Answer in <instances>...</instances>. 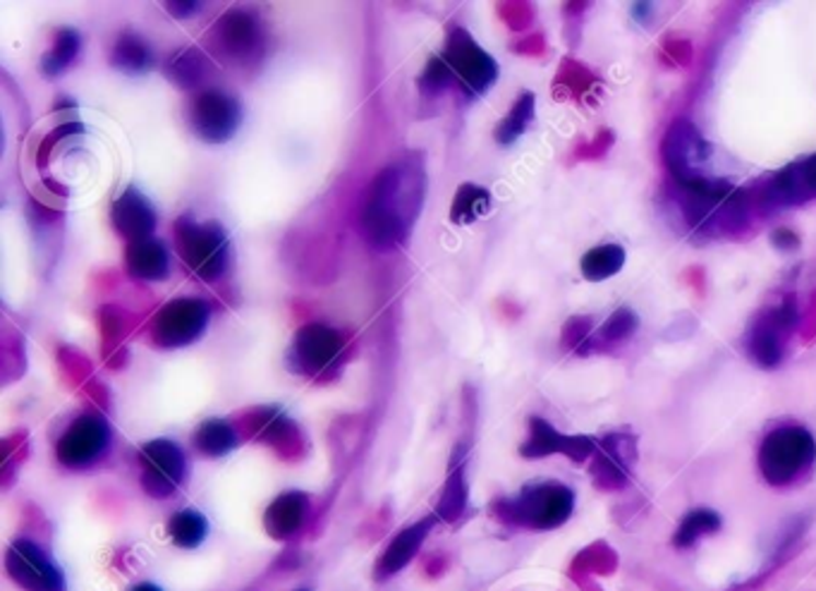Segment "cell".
Listing matches in <instances>:
<instances>
[{"instance_id": "obj_7", "label": "cell", "mask_w": 816, "mask_h": 591, "mask_svg": "<svg viewBox=\"0 0 816 591\" xmlns=\"http://www.w3.org/2000/svg\"><path fill=\"white\" fill-rule=\"evenodd\" d=\"M209 304L197 298H177L163 304L151 321V343L163 350L187 348L197 343L209 324Z\"/></svg>"}, {"instance_id": "obj_25", "label": "cell", "mask_w": 816, "mask_h": 591, "mask_svg": "<svg viewBox=\"0 0 816 591\" xmlns=\"http://www.w3.org/2000/svg\"><path fill=\"white\" fill-rule=\"evenodd\" d=\"M153 58L151 48L141 42V38L133 32H123L118 38H115L113 50H111V66L125 70L129 74H141L153 68Z\"/></svg>"}, {"instance_id": "obj_23", "label": "cell", "mask_w": 816, "mask_h": 591, "mask_svg": "<svg viewBox=\"0 0 816 591\" xmlns=\"http://www.w3.org/2000/svg\"><path fill=\"white\" fill-rule=\"evenodd\" d=\"M238 427L226 419H206L194 431L192 443L206 457H220L238 445Z\"/></svg>"}, {"instance_id": "obj_36", "label": "cell", "mask_w": 816, "mask_h": 591, "mask_svg": "<svg viewBox=\"0 0 816 591\" xmlns=\"http://www.w3.org/2000/svg\"><path fill=\"white\" fill-rule=\"evenodd\" d=\"M82 132H84V125L80 120H68V123H62L60 127H56L54 132H48L44 137L42 144H38V151H36V165H38V169H46L48 159H50V151H54V147L60 144L62 139L77 137V135H82Z\"/></svg>"}, {"instance_id": "obj_21", "label": "cell", "mask_w": 816, "mask_h": 591, "mask_svg": "<svg viewBox=\"0 0 816 591\" xmlns=\"http://www.w3.org/2000/svg\"><path fill=\"white\" fill-rule=\"evenodd\" d=\"M125 268L129 276L139 280H165L168 268H171V254L157 237L129 242L125 250Z\"/></svg>"}, {"instance_id": "obj_35", "label": "cell", "mask_w": 816, "mask_h": 591, "mask_svg": "<svg viewBox=\"0 0 816 591\" xmlns=\"http://www.w3.org/2000/svg\"><path fill=\"white\" fill-rule=\"evenodd\" d=\"M101 321V336H103V352H113V348H118L120 338L125 336V318L118 306H103L99 312Z\"/></svg>"}, {"instance_id": "obj_39", "label": "cell", "mask_w": 816, "mask_h": 591, "mask_svg": "<svg viewBox=\"0 0 816 591\" xmlns=\"http://www.w3.org/2000/svg\"><path fill=\"white\" fill-rule=\"evenodd\" d=\"M498 12L501 18L510 24V30H522L535 18V10L527 3H503Z\"/></svg>"}, {"instance_id": "obj_46", "label": "cell", "mask_w": 816, "mask_h": 591, "mask_svg": "<svg viewBox=\"0 0 816 591\" xmlns=\"http://www.w3.org/2000/svg\"><path fill=\"white\" fill-rule=\"evenodd\" d=\"M300 591H309V589H300Z\"/></svg>"}, {"instance_id": "obj_14", "label": "cell", "mask_w": 816, "mask_h": 591, "mask_svg": "<svg viewBox=\"0 0 816 591\" xmlns=\"http://www.w3.org/2000/svg\"><path fill=\"white\" fill-rule=\"evenodd\" d=\"M795 326V302L793 300H783L779 306L773 310L763 312L752 331L747 333V352L752 357V362L763 367V369H773L781 364V359L785 355V340L790 336V331Z\"/></svg>"}, {"instance_id": "obj_26", "label": "cell", "mask_w": 816, "mask_h": 591, "mask_svg": "<svg viewBox=\"0 0 816 591\" xmlns=\"http://www.w3.org/2000/svg\"><path fill=\"white\" fill-rule=\"evenodd\" d=\"M206 66H209V60L204 58L199 48H183L168 58L165 74L180 89H197L206 77Z\"/></svg>"}, {"instance_id": "obj_13", "label": "cell", "mask_w": 816, "mask_h": 591, "mask_svg": "<svg viewBox=\"0 0 816 591\" xmlns=\"http://www.w3.org/2000/svg\"><path fill=\"white\" fill-rule=\"evenodd\" d=\"M240 431L258 443H266L283 460H300L304 455V439L297 424L285 417L278 407H258L238 417Z\"/></svg>"}, {"instance_id": "obj_16", "label": "cell", "mask_w": 816, "mask_h": 591, "mask_svg": "<svg viewBox=\"0 0 816 591\" xmlns=\"http://www.w3.org/2000/svg\"><path fill=\"white\" fill-rule=\"evenodd\" d=\"M594 441L589 436H563L555 431L549 421L539 417L529 419V439L522 443V457H547L553 453H563L570 460L582 462L594 453Z\"/></svg>"}, {"instance_id": "obj_4", "label": "cell", "mask_w": 816, "mask_h": 591, "mask_svg": "<svg viewBox=\"0 0 816 591\" xmlns=\"http://www.w3.org/2000/svg\"><path fill=\"white\" fill-rule=\"evenodd\" d=\"M173 237L180 259L202 280L211 282L226 274L230 244L218 223H197L185 213L175 221Z\"/></svg>"}, {"instance_id": "obj_10", "label": "cell", "mask_w": 816, "mask_h": 591, "mask_svg": "<svg viewBox=\"0 0 816 591\" xmlns=\"http://www.w3.org/2000/svg\"><path fill=\"white\" fill-rule=\"evenodd\" d=\"M187 120L194 135L209 144H223L238 132L242 111L238 99L220 92V89H206L189 101Z\"/></svg>"}, {"instance_id": "obj_20", "label": "cell", "mask_w": 816, "mask_h": 591, "mask_svg": "<svg viewBox=\"0 0 816 591\" xmlns=\"http://www.w3.org/2000/svg\"><path fill=\"white\" fill-rule=\"evenodd\" d=\"M307 512H309L307 494L302 491L280 494L264 512V526H266L268 536H274L276 542H288L290 536H295L304 526Z\"/></svg>"}, {"instance_id": "obj_18", "label": "cell", "mask_w": 816, "mask_h": 591, "mask_svg": "<svg viewBox=\"0 0 816 591\" xmlns=\"http://www.w3.org/2000/svg\"><path fill=\"white\" fill-rule=\"evenodd\" d=\"M634 439L628 433H613L606 436L601 443V453L594 462L591 474L594 482H597L599 488H620L625 486L630 467L634 462Z\"/></svg>"}, {"instance_id": "obj_22", "label": "cell", "mask_w": 816, "mask_h": 591, "mask_svg": "<svg viewBox=\"0 0 816 591\" xmlns=\"http://www.w3.org/2000/svg\"><path fill=\"white\" fill-rule=\"evenodd\" d=\"M816 195V157L790 165L779 177L773 179L767 199L773 204H795L800 199H809Z\"/></svg>"}, {"instance_id": "obj_11", "label": "cell", "mask_w": 816, "mask_h": 591, "mask_svg": "<svg viewBox=\"0 0 816 591\" xmlns=\"http://www.w3.org/2000/svg\"><path fill=\"white\" fill-rule=\"evenodd\" d=\"M111 443L108 421L96 413L77 417L56 443V457L68 470H87L106 455Z\"/></svg>"}, {"instance_id": "obj_38", "label": "cell", "mask_w": 816, "mask_h": 591, "mask_svg": "<svg viewBox=\"0 0 816 591\" xmlns=\"http://www.w3.org/2000/svg\"><path fill=\"white\" fill-rule=\"evenodd\" d=\"M589 328H591L589 316H573V318H570L567 324L563 326V345H565V348H577V352L582 355V350H585L587 343H589Z\"/></svg>"}, {"instance_id": "obj_3", "label": "cell", "mask_w": 816, "mask_h": 591, "mask_svg": "<svg viewBox=\"0 0 816 591\" xmlns=\"http://www.w3.org/2000/svg\"><path fill=\"white\" fill-rule=\"evenodd\" d=\"M816 462L814 436L802 427L773 429L759 448V470L771 486H793Z\"/></svg>"}, {"instance_id": "obj_1", "label": "cell", "mask_w": 816, "mask_h": 591, "mask_svg": "<svg viewBox=\"0 0 816 591\" xmlns=\"http://www.w3.org/2000/svg\"><path fill=\"white\" fill-rule=\"evenodd\" d=\"M424 161L400 159L383 169L361 209V233L373 247H393L407 240L424 204Z\"/></svg>"}, {"instance_id": "obj_30", "label": "cell", "mask_w": 816, "mask_h": 591, "mask_svg": "<svg viewBox=\"0 0 816 591\" xmlns=\"http://www.w3.org/2000/svg\"><path fill=\"white\" fill-rule=\"evenodd\" d=\"M80 54V34L74 30H60L56 34V42L46 50L42 58V72L46 77H58L72 66V60Z\"/></svg>"}, {"instance_id": "obj_41", "label": "cell", "mask_w": 816, "mask_h": 591, "mask_svg": "<svg viewBox=\"0 0 816 591\" xmlns=\"http://www.w3.org/2000/svg\"><path fill=\"white\" fill-rule=\"evenodd\" d=\"M771 242L775 244V247H779L781 252H790V250H795L797 247V244H800V240H797V235L793 233V230H775V233H773V237H771Z\"/></svg>"}, {"instance_id": "obj_29", "label": "cell", "mask_w": 816, "mask_h": 591, "mask_svg": "<svg viewBox=\"0 0 816 591\" xmlns=\"http://www.w3.org/2000/svg\"><path fill=\"white\" fill-rule=\"evenodd\" d=\"M209 532V522L197 510H180L168 520V534L180 548H197Z\"/></svg>"}, {"instance_id": "obj_44", "label": "cell", "mask_w": 816, "mask_h": 591, "mask_svg": "<svg viewBox=\"0 0 816 591\" xmlns=\"http://www.w3.org/2000/svg\"><path fill=\"white\" fill-rule=\"evenodd\" d=\"M444 570H446V558L444 556H436V558H432L429 565H426V575H429V577H438Z\"/></svg>"}, {"instance_id": "obj_42", "label": "cell", "mask_w": 816, "mask_h": 591, "mask_svg": "<svg viewBox=\"0 0 816 591\" xmlns=\"http://www.w3.org/2000/svg\"><path fill=\"white\" fill-rule=\"evenodd\" d=\"M513 50H517V54H527V56H539L543 54V38L541 36H529L527 42L513 46Z\"/></svg>"}, {"instance_id": "obj_9", "label": "cell", "mask_w": 816, "mask_h": 591, "mask_svg": "<svg viewBox=\"0 0 816 591\" xmlns=\"http://www.w3.org/2000/svg\"><path fill=\"white\" fill-rule=\"evenodd\" d=\"M660 151H664L668 171L678 179L680 187H690L706 179V175L699 173V169L709 161L711 147L688 118H678L668 127Z\"/></svg>"}, {"instance_id": "obj_45", "label": "cell", "mask_w": 816, "mask_h": 591, "mask_svg": "<svg viewBox=\"0 0 816 591\" xmlns=\"http://www.w3.org/2000/svg\"><path fill=\"white\" fill-rule=\"evenodd\" d=\"M133 591H161L157 584H149V582H145V584H139V587H135Z\"/></svg>"}, {"instance_id": "obj_12", "label": "cell", "mask_w": 816, "mask_h": 591, "mask_svg": "<svg viewBox=\"0 0 816 591\" xmlns=\"http://www.w3.org/2000/svg\"><path fill=\"white\" fill-rule=\"evenodd\" d=\"M141 486L151 498H168L177 491L187 472L185 453L180 445L165 439L149 441L139 451Z\"/></svg>"}, {"instance_id": "obj_24", "label": "cell", "mask_w": 816, "mask_h": 591, "mask_svg": "<svg viewBox=\"0 0 816 591\" xmlns=\"http://www.w3.org/2000/svg\"><path fill=\"white\" fill-rule=\"evenodd\" d=\"M468 479H464V460L458 462V457H452V465L448 472V479L444 491H440V498L436 503V518L444 522H456L464 508H468Z\"/></svg>"}, {"instance_id": "obj_17", "label": "cell", "mask_w": 816, "mask_h": 591, "mask_svg": "<svg viewBox=\"0 0 816 591\" xmlns=\"http://www.w3.org/2000/svg\"><path fill=\"white\" fill-rule=\"evenodd\" d=\"M111 223L127 242L149 240L157 230V211H153L147 197L139 189L127 187L123 195L113 201Z\"/></svg>"}, {"instance_id": "obj_6", "label": "cell", "mask_w": 816, "mask_h": 591, "mask_svg": "<svg viewBox=\"0 0 816 591\" xmlns=\"http://www.w3.org/2000/svg\"><path fill=\"white\" fill-rule=\"evenodd\" d=\"M444 60L452 72V80L468 96H482L496 82L498 66L486 50L479 46L468 30L450 27Z\"/></svg>"}, {"instance_id": "obj_31", "label": "cell", "mask_w": 816, "mask_h": 591, "mask_svg": "<svg viewBox=\"0 0 816 591\" xmlns=\"http://www.w3.org/2000/svg\"><path fill=\"white\" fill-rule=\"evenodd\" d=\"M532 118H535V94L525 92L520 99L515 101V106L510 108V113L498 123V127H496L498 144H503V147L513 144L517 137H522V132L527 130L529 123H532Z\"/></svg>"}, {"instance_id": "obj_43", "label": "cell", "mask_w": 816, "mask_h": 591, "mask_svg": "<svg viewBox=\"0 0 816 591\" xmlns=\"http://www.w3.org/2000/svg\"><path fill=\"white\" fill-rule=\"evenodd\" d=\"M202 10V3H168V12L175 18H189V15H197V12Z\"/></svg>"}, {"instance_id": "obj_32", "label": "cell", "mask_w": 816, "mask_h": 591, "mask_svg": "<svg viewBox=\"0 0 816 591\" xmlns=\"http://www.w3.org/2000/svg\"><path fill=\"white\" fill-rule=\"evenodd\" d=\"M719 526H721V518L716 515L714 510H692L690 515L685 518L678 526L676 546L678 548H690L702 536L719 532Z\"/></svg>"}, {"instance_id": "obj_8", "label": "cell", "mask_w": 816, "mask_h": 591, "mask_svg": "<svg viewBox=\"0 0 816 591\" xmlns=\"http://www.w3.org/2000/svg\"><path fill=\"white\" fill-rule=\"evenodd\" d=\"M214 50L235 66H250L264 54V30L248 10H230L209 32Z\"/></svg>"}, {"instance_id": "obj_15", "label": "cell", "mask_w": 816, "mask_h": 591, "mask_svg": "<svg viewBox=\"0 0 816 591\" xmlns=\"http://www.w3.org/2000/svg\"><path fill=\"white\" fill-rule=\"evenodd\" d=\"M5 568L24 591H65L58 565L27 538H20L8 548Z\"/></svg>"}, {"instance_id": "obj_5", "label": "cell", "mask_w": 816, "mask_h": 591, "mask_svg": "<svg viewBox=\"0 0 816 591\" xmlns=\"http://www.w3.org/2000/svg\"><path fill=\"white\" fill-rule=\"evenodd\" d=\"M345 355V338L341 331L323 324H307L297 331L290 362L297 371L314 381H331L338 376Z\"/></svg>"}, {"instance_id": "obj_40", "label": "cell", "mask_w": 816, "mask_h": 591, "mask_svg": "<svg viewBox=\"0 0 816 591\" xmlns=\"http://www.w3.org/2000/svg\"><path fill=\"white\" fill-rule=\"evenodd\" d=\"M611 144H613V132H611V130H601L599 137H597V141H594V144L582 147L579 153H582V157H585V159H599L601 153H606V149L611 147Z\"/></svg>"}, {"instance_id": "obj_19", "label": "cell", "mask_w": 816, "mask_h": 591, "mask_svg": "<svg viewBox=\"0 0 816 591\" xmlns=\"http://www.w3.org/2000/svg\"><path fill=\"white\" fill-rule=\"evenodd\" d=\"M438 522L436 515L432 518H424L420 522L410 524L407 530H403L400 534H395V538L391 544H388V548L383 551V554L379 556L377 560V568H373V577L377 580H388V577H393L395 572H400L403 568H407L410 560L417 556V551L422 548L424 538L429 536L432 526Z\"/></svg>"}, {"instance_id": "obj_28", "label": "cell", "mask_w": 816, "mask_h": 591, "mask_svg": "<svg viewBox=\"0 0 816 591\" xmlns=\"http://www.w3.org/2000/svg\"><path fill=\"white\" fill-rule=\"evenodd\" d=\"M625 264V250L618 244H601L582 256V276L591 282H599L616 276Z\"/></svg>"}, {"instance_id": "obj_33", "label": "cell", "mask_w": 816, "mask_h": 591, "mask_svg": "<svg viewBox=\"0 0 816 591\" xmlns=\"http://www.w3.org/2000/svg\"><path fill=\"white\" fill-rule=\"evenodd\" d=\"M637 331V316H634L632 310H616L611 316H608L606 324L599 328V336L597 340L589 338L587 348L582 350V355L589 352L591 348H597V345H618L628 340L632 333Z\"/></svg>"}, {"instance_id": "obj_34", "label": "cell", "mask_w": 816, "mask_h": 591, "mask_svg": "<svg viewBox=\"0 0 816 591\" xmlns=\"http://www.w3.org/2000/svg\"><path fill=\"white\" fill-rule=\"evenodd\" d=\"M450 82H456V80H452V72L448 68V62L444 60V56H432V60L426 62L424 72L420 74L422 92L429 94V96L440 94V92H446Z\"/></svg>"}, {"instance_id": "obj_37", "label": "cell", "mask_w": 816, "mask_h": 591, "mask_svg": "<svg viewBox=\"0 0 816 591\" xmlns=\"http://www.w3.org/2000/svg\"><path fill=\"white\" fill-rule=\"evenodd\" d=\"M591 74L577 66L575 60H563V68L559 72V77H555V86H565V94H582L587 92V86L591 84Z\"/></svg>"}, {"instance_id": "obj_2", "label": "cell", "mask_w": 816, "mask_h": 591, "mask_svg": "<svg viewBox=\"0 0 816 591\" xmlns=\"http://www.w3.org/2000/svg\"><path fill=\"white\" fill-rule=\"evenodd\" d=\"M575 494L559 482L525 486L513 500H496L491 515L503 524L527 526V530H555L573 515Z\"/></svg>"}, {"instance_id": "obj_27", "label": "cell", "mask_w": 816, "mask_h": 591, "mask_svg": "<svg viewBox=\"0 0 816 591\" xmlns=\"http://www.w3.org/2000/svg\"><path fill=\"white\" fill-rule=\"evenodd\" d=\"M489 209H491L489 189L472 185V183H464L458 187L456 199H452L450 221L456 225H470L479 221L482 216H486Z\"/></svg>"}]
</instances>
